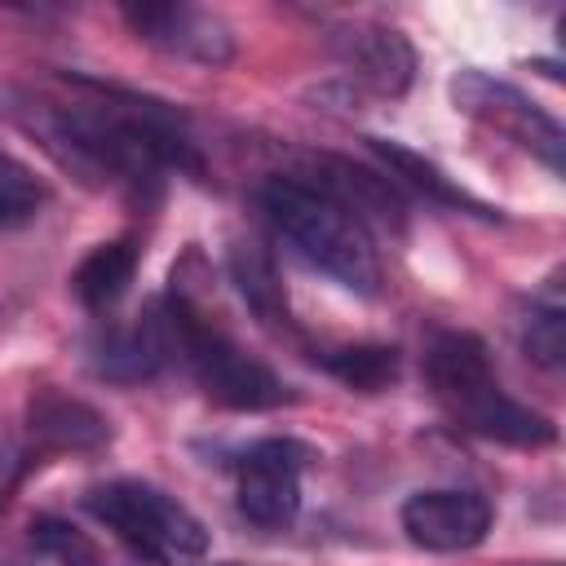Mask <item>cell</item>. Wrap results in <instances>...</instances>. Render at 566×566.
Instances as JSON below:
<instances>
[{
    "label": "cell",
    "mask_w": 566,
    "mask_h": 566,
    "mask_svg": "<svg viewBox=\"0 0 566 566\" xmlns=\"http://www.w3.org/2000/svg\"><path fill=\"white\" fill-rule=\"evenodd\" d=\"M88 97L49 106L44 137L49 146L88 177H111L133 190L159 186L164 172H199L195 142L186 137L181 119L146 97L115 93L102 84L80 80Z\"/></svg>",
    "instance_id": "6da1fadb"
},
{
    "label": "cell",
    "mask_w": 566,
    "mask_h": 566,
    "mask_svg": "<svg viewBox=\"0 0 566 566\" xmlns=\"http://www.w3.org/2000/svg\"><path fill=\"white\" fill-rule=\"evenodd\" d=\"M261 212L270 226L327 279L358 296L380 292V256L371 243V230L340 208L327 190H318L305 177H270L261 186Z\"/></svg>",
    "instance_id": "7a4b0ae2"
},
{
    "label": "cell",
    "mask_w": 566,
    "mask_h": 566,
    "mask_svg": "<svg viewBox=\"0 0 566 566\" xmlns=\"http://www.w3.org/2000/svg\"><path fill=\"white\" fill-rule=\"evenodd\" d=\"M424 380L442 411L491 442L509 447H548L557 438L553 420L509 398L491 371V354L473 332H438L424 349Z\"/></svg>",
    "instance_id": "3957f363"
},
{
    "label": "cell",
    "mask_w": 566,
    "mask_h": 566,
    "mask_svg": "<svg viewBox=\"0 0 566 566\" xmlns=\"http://www.w3.org/2000/svg\"><path fill=\"white\" fill-rule=\"evenodd\" d=\"M168 310V327H172V354L186 358L190 376L199 380V389L230 411H270L279 402H287V385L252 354H243L221 327H212L186 296L172 292Z\"/></svg>",
    "instance_id": "277c9868"
},
{
    "label": "cell",
    "mask_w": 566,
    "mask_h": 566,
    "mask_svg": "<svg viewBox=\"0 0 566 566\" xmlns=\"http://www.w3.org/2000/svg\"><path fill=\"white\" fill-rule=\"evenodd\" d=\"M84 509L97 522H106V531H115L137 557L155 566H177V562H195L208 553L203 522L181 500H172L168 491L150 482L119 478V482L93 486L84 495Z\"/></svg>",
    "instance_id": "5b68a950"
},
{
    "label": "cell",
    "mask_w": 566,
    "mask_h": 566,
    "mask_svg": "<svg viewBox=\"0 0 566 566\" xmlns=\"http://www.w3.org/2000/svg\"><path fill=\"white\" fill-rule=\"evenodd\" d=\"M451 102H455L469 119L495 128L500 137L517 142L522 150L539 155L553 172H562L566 133H562V124H557L548 111H539L522 88H513V84H504V80H495V75H486V71H478V66H464V71L451 80Z\"/></svg>",
    "instance_id": "8992f818"
},
{
    "label": "cell",
    "mask_w": 566,
    "mask_h": 566,
    "mask_svg": "<svg viewBox=\"0 0 566 566\" xmlns=\"http://www.w3.org/2000/svg\"><path fill=\"white\" fill-rule=\"evenodd\" d=\"M310 460V447L292 438H261L252 442L234 473H239V513L265 531L287 526L301 513V469Z\"/></svg>",
    "instance_id": "52a82bcc"
},
{
    "label": "cell",
    "mask_w": 566,
    "mask_h": 566,
    "mask_svg": "<svg viewBox=\"0 0 566 566\" xmlns=\"http://www.w3.org/2000/svg\"><path fill=\"white\" fill-rule=\"evenodd\" d=\"M124 18L146 44L177 53L186 62L226 66L234 57V31L212 9H199V4H124Z\"/></svg>",
    "instance_id": "ba28073f"
},
{
    "label": "cell",
    "mask_w": 566,
    "mask_h": 566,
    "mask_svg": "<svg viewBox=\"0 0 566 566\" xmlns=\"http://www.w3.org/2000/svg\"><path fill=\"white\" fill-rule=\"evenodd\" d=\"M402 531L416 548L429 553H464L478 548L491 531V504L478 491H416L402 504Z\"/></svg>",
    "instance_id": "9c48e42d"
},
{
    "label": "cell",
    "mask_w": 566,
    "mask_h": 566,
    "mask_svg": "<svg viewBox=\"0 0 566 566\" xmlns=\"http://www.w3.org/2000/svg\"><path fill=\"white\" fill-rule=\"evenodd\" d=\"M332 53L340 57V66L354 80H363L380 97H398L416 80V49H411V40L398 27H385V22L340 27L332 35Z\"/></svg>",
    "instance_id": "30bf717a"
},
{
    "label": "cell",
    "mask_w": 566,
    "mask_h": 566,
    "mask_svg": "<svg viewBox=\"0 0 566 566\" xmlns=\"http://www.w3.org/2000/svg\"><path fill=\"white\" fill-rule=\"evenodd\" d=\"M305 181H314L318 190H327L340 208H349L367 230L380 226V230H402L407 226V203L398 195V186L376 172V168H363L345 155H310V172H301Z\"/></svg>",
    "instance_id": "8fae6325"
},
{
    "label": "cell",
    "mask_w": 566,
    "mask_h": 566,
    "mask_svg": "<svg viewBox=\"0 0 566 566\" xmlns=\"http://www.w3.org/2000/svg\"><path fill=\"white\" fill-rule=\"evenodd\" d=\"M172 354V327L164 305H146V314L115 323L93 345V371L106 380H150Z\"/></svg>",
    "instance_id": "7c38bea8"
},
{
    "label": "cell",
    "mask_w": 566,
    "mask_h": 566,
    "mask_svg": "<svg viewBox=\"0 0 566 566\" xmlns=\"http://www.w3.org/2000/svg\"><path fill=\"white\" fill-rule=\"evenodd\" d=\"M27 433L40 451H97L111 442V420L62 389H40L27 402Z\"/></svg>",
    "instance_id": "4fadbf2b"
},
{
    "label": "cell",
    "mask_w": 566,
    "mask_h": 566,
    "mask_svg": "<svg viewBox=\"0 0 566 566\" xmlns=\"http://www.w3.org/2000/svg\"><path fill=\"white\" fill-rule=\"evenodd\" d=\"M230 283L239 287L243 305L256 314V323L265 327H292V305H287V287L279 279L274 256L261 243H234L230 256Z\"/></svg>",
    "instance_id": "5bb4252c"
},
{
    "label": "cell",
    "mask_w": 566,
    "mask_h": 566,
    "mask_svg": "<svg viewBox=\"0 0 566 566\" xmlns=\"http://www.w3.org/2000/svg\"><path fill=\"white\" fill-rule=\"evenodd\" d=\"M367 146H371V155L389 168V177H402L411 190H420L424 199H433V203H442V208H469V212H478V217H495L486 203H478L469 190H460L433 159H424V155H416V150H407L402 142H385V137H367Z\"/></svg>",
    "instance_id": "9a60e30c"
},
{
    "label": "cell",
    "mask_w": 566,
    "mask_h": 566,
    "mask_svg": "<svg viewBox=\"0 0 566 566\" xmlns=\"http://www.w3.org/2000/svg\"><path fill=\"white\" fill-rule=\"evenodd\" d=\"M133 274H137V248H133V239H111V243H97L80 261V270H75L71 283H75V296L93 314H106L111 305L124 301Z\"/></svg>",
    "instance_id": "2e32d148"
},
{
    "label": "cell",
    "mask_w": 566,
    "mask_h": 566,
    "mask_svg": "<svg viewBox=\"0 0 566 566\" xmlns=\"http://www.w3.org/2000/svg\"><path fill=\"white\" fill-rule=\"evenodd\" d=\"M340 385L358 394H380L398 380V349L394 345H340L318 358Z\"/></svg>",
    "instance_id": "e0dca14e"
},
{
    "label": "cell",
    "mask_w": 566,
    "mask_h": 566,
    "mask_svg": "<svg viewBox=\"0 0 566 566\" xmlns=\"http://www.w3.org/2000/svg\"><path fill=\"white\" fill-rule=\"evenodd\" d=\"M31 544L53 566H102V548L80 526H71L66 517H35L31 522Z\"/></svg>",
    "instance_id": "ac0fdd59"
},
{
    "label": "cell",
    "mask_w": 566,
    "mask_h": 566,
    "mask_svg": "<svg viewBox=\"0 0 566 566\" xmlns=\"http://www.w3.org/2000/svg\"><path fill=\"white\" fill-rule=\"evenodd\" d=\"M522 349L548 371H557L566 363V310L557 301L553 305H531V314L522 323Z\"/></svg>",
    "instance_id": "d6986e66"
},
{
    "label": "cell",
    "mask_w": 566,
    "mask_h": 566,
    "mask_svg": "<svg viewBox=\"0 0 566 566\" xmlns=\"http://www.w3.org/2000/svg\"><path fill=\"white\" fill-rule=\"evenodd\" d=\"M44 195H49V190L40 186V177H35L27 164L0 155V226L31 221V217L40 212Z\"/></svg>",
    "instance_id": "ffe728a7"
},
{
    "label": "cell",
    "mask_w": 566,
    "mask_h": 566,
    "mask_svg": "<svg viewBox=\"0 0 566 566\" xmlns=\"http://www.w3.org/2000/svg\"><path fill=\"white\" fill-rule=\"evenodd\" d=\"M22 473H27V455L18 451V447H9V442H0V504L18 491V482H22Z\"/></svg>",
    "instance_id": "44dd1931"
},
{
    "label": "cell",
    "mask_w": 566,
    "mask_h": 566,
    "mask_svg": "<svg viewBox=\"0 0 566 566\" xmlns=\"http://www.w3.org/2000/svg\"><path fill=\"white\" fill-rule=\"evenodd\" d=\"M221 566H234V562H221Z\"/></svg>",
    "instance_id": "7402d4cb"
}]
</instances>
